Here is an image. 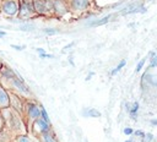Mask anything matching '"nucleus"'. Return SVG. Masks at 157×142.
Returning a JSON list of instances; mask_svg holds the SVG:
<instances>
[{
	"mask_svg": "<svg viewBox=\"0 0 157 142\" xmlns=\"http://www.w3.org/2000/svg\"><path fill=\"white\" fill-rule=\"evenodd\" d=\"M0 12L7 17L17 16L18 0H0Z\"/></svg>",
	"mask_w": 157,
	"mask_h": 142,
	"instance_id": "423d86ee",
	"label": "nucleus"
},
{
	"mask_svg": "<svg viewBox=\"0 0 157 142\" xmlns=\"http://www.w3.org/2000/svg\"><path fill=\"white\" fill-rule=\"evenodd\" d=\"M125 65H126V60H121V61H120V62H119V64H118V65H117V66L110 71V76H114L115 73H118V72H119V71H120Z\"/></svg>",
	"mask_w": 157,
	"mask_h": 142,
	"instance_id": "4468645a",
	"label": "nucleus"
},
{
	"mask_svg": "<svg viewBox=\"0 0 157 142\" xmlns=\"http://www.w3.org/2000/svg\"><path fill=\"white\" fill-rule=\"evenodd\" d=\"M49 130H52V124L47 122L42 118H38L37 120L33 121L29 131L33 133V136H38V135H40V133H43L45 131H49Z\"/></svg>",
	"mask_w": 157,
	"mask_h": 142,
	"instance_id": "0eeeda50",
	"label": "nucleus"
},
{
	"mask_svg": "<svg viewBox=\"0 0 157 142\" xmlns=\"http://www.w3.org/2000/svg\"><path fill=\"white\" fill-rule=\"evenodd\" d=\"M74 45H75V42H71L70 44H67V45H65V47L63 48V51L66 50V49H69V48H71V47H74Z\"/></svg>",
	"mask_w": 157,
	"mask_h": 142,
	"instance_id": "cd10ccee",
	"label": "nucleus"
},
{
	"mask_svg": "<svg viewBox=\"0 0 157 142\" xmlns=\"http://www.w3.org/2000/svg\"><path fill=\"white\" fill-rule=\"evenodd\" d=\"M39 58H42V59H44V58L52 59V58H54V55H52V54H47V53H43V54H39Z\"/></svg>",
	"mask_w": 157,
	"mask_h": 142,
	"instance_id": "b1692460",
	"label": "nucleus"
},
{
	"mask_svg": "<svg viewBox=\"0 0 157 142\" xmlns=\"http://www.w3.org/2000/svg\"><path fill=\"white\" fill-rule=\"evenodd\" d=\"M125 142H132V140H126Z\"/></svg>",
	"mask_w": 157,
	"mask_h": 142,
	"instance_id": "72a5a7b5",
	"label": "nucleus"
},
{
	"mask_svg": "<svg viewBox=\"0 0 157 142\" xmlns=\"http://www.w3.org/2000/svg\"><path fill=\"white\" fill-rule=\"evenodd\" d=\"M52 7H53V16L63 17L66 13H70L69 6H67V0H53Z\"/></svg>",
	"mask_w": 157,
	"mask_h": 142,
	"instance_id": "6e6552de",
	"label": "nucleus"
},
{
	"mask_svg": "<svg viewBox=\"0 0 157 142\" xmlns=\"http://www.w3.org/2000/svg\"><path fill=\"white\" fill-rule=\"evenodd\" d=\"M36 51H38L39 54H43V53H45V50H44L43 48H36Z\"/></svg>",
	"mask_w": 157,
	"mask_h": 142,
	"instance_id": "c85d7f7f",
	"label": "nucleus"
},
{
	"mask_svg": "<svg viewBox=\"0 0 157 142\" xmlns=\"http://www.w3.org/2000/svg\"><path fill=\"white\" fill-rule=\"evenodd\" d=\"M6 37V32L5 31H0V38H4Z\"/></svg>",
	"mask_w": 157,
	"mask_h": 142,
	"instance_id": "c756f323",
	"label": "nucleus"
},
{
	"mask_svg": "<svg viewBox=\"0 0 157 142\" xmlns=\"http://www.w3.org/2000/svg\"><path fill=\"white\" fill-rule=\"evenodd\" d=\"M20 29L25 31V32H29V31L34 29V26H32V24H22V26H20Z\"/></svg>",
	"mask_w": 157,
	"mask_h": 142,
	"instance_id": "aec40b11",
	"label": "nucleus"
},
{
	"mask_svg": "<svg viewBox=\"0 0 157 142\" xmlns=\"http://www.w3.org/2000/svg\"><path fill=\"white\" fill-rule=\"evenodd\" d=\"M43 32H44L45 34H48V36H54V34L58 33V29H56V28H52V27H47V28L43 29Z\"/></svg>",
	"mask_w": 157,
	"mask_h": 142,
	"instance_id": "a211bd4d",
	"label": "nucleus"
},
{
	"mask_svg": "<svg viewBox=\"0 0 157 142\" xmlns=\"http://www.w3.org/2000/svg\"><path fill=\"white\" fill-rule=\"evenodd\" d=\"M39 108H40V118H42L43 120H45L47 122H49V124H50V118H49V115H48L47 110L44 109V106L39 104Z\"/></svg>",
	"mask_w": 157,
	"mask_h": 142,
	"instance_id": "dca6fc26",
	"label": "nucleus"
},
{
	"mask_svg": "<svg viewBox=\"0 0 157 142\" xmlns=\"http://www.w3.org/2000/svg\"><path fill=\"white\" fill-rule=\"evenodd\" d=\"M139 108H140L139 103H137V102H134V103H132V106L129 109L130 116H131L134 120H136V118H137V111H139Z\"/></svg>",
	"mask_w": 157,
	"mask_h": 142,
	"instance_id": "ddd939ff",
	"label": "nucleus"
},
{
	"mask_svg": "<svg viewBox=\"0 0 157 142\" xmlns=\"http://www.w3.org/2000/svg\"><path fill=\"white\" fill-rule=\"evenodd\" d=\"M4 126H5V121H4V118H2V115L0 113V130H2Z\"/></svg>",
	"mask_w": 157,
	"mask_h": 142,
	"instance_id": "bb28decb",
	"label": "nucleus"
},
{
	"mask_svg": "<svg viewBox=\"0 0 157 142\" xmlns=\"http://www.w3.org/2000/svg\"><path fill=\"white\" fill-rule=\"evenodd\" d=\"M92 5V0H67L69 12L74 16H82L88 12Z\"/></svg>",
	"mask_w": 157,
	"mask_h": 142,
	"instance_id": "7ed1b4c3",
	"label": "nucleus"
},
{
	"mask_svg": "<svg viewBox=\"0 0 157 142\" xmlns=\"http://www.w3.org/2000/svg\"><path fill=\"white\" fill-rule=\"evenodd\" d=\"M17 16L21 20H31L37 17V13L33 7L32 0H18V13Z\"/></svg>",
	"mask_w": 157,
	"mask_h": 142,
	"instance_id": "20e7f679",
	"label": "nucleus"
},
{
	"mask_svg": "<svg viewBox=\"0 0 157 142\" xmlns=\"http://www.w3.org/2000/svg\"><path fill=\"white\" fill-rule=\"evenodd\" d=\"M151 125L152 126H157V120H151Z\"/></svg>",
	"mask_w": 157,
	"mask_h": 142,
	"instance_id": "7c9ffc66",
	"label": "nucleus"
},
{
	"mask_svg": "<svg viewBox=\"0 0 157 142\" xmlns=\"http://www.w3.org/2000/svg\"><path fill=\"white\" fill-rule=\"evenodd\" d=\"M152 138H153V135L151 132H148V133H145V136L142 137V141L144 142H151Z\"/></svg>",
	"mask_w": 157,
	"mask_h": 142,
	"instance_id": "4be33fe9",
	"label": "nucleus"
},
{
	"mask_svg": "<svg viewBox=\"0 0 157 142\" xmlns=\"http://www.w3.org/2000/svg\"><path fill=\"white\" fill-rule=\"evenodd\" d=\"M21 116L25 121V125L27 127V131L31 130V126L34 120L40 118V108L39 104L34 102V99H25L23 105H22V111Z\"/></svg>",
	"mask_w": 157,
	"mask_h": 142,
	"instance_id": "f03ea898",
	"label": "nucleus"
},
{
	"mask_svg": "<svg viewBox=\"0 0 157 142\" xmlns=\"http://www.w3.org/2000/svg\"><path fill=\"white\" fill-rule=\"evenodd\" d=\"M93 75H94V73H93V72H90V75H88V76H87V77H86V80H87V81H88V80H90V78H91V77H92V76H93Z\"/></svg>",
	"mask_w": 157,
	"mask_h": 142,
	"instance_id": "2f4dec72",
	"label": "nucleus"
},
{
	"mask_svg": "<svg viewBox=\"0 0 157 142\" xmlns=\"http://www.w3.org/2000/svg\"><path fill=\"white\" fill-rule=\"evenodd\" d=\"M0 142H16V135L4 126V129L0 130Z\"/></svg>",
	"mask_w": 157,
	"mask_h": 142,
	"instance_id": "1a4fd4ad",
	"label": "nucleus"
},
{
	"mask_svg": "<svg viewBox=\"0 0 157 142\" xmlns=\"http://www.w3.org/2000/svg\"><path fill=\"white\" fill-rule=\"evenodd\" d=\"M52 1L53 0H32L37 16H43V17L53 16Z\"/></svg>",
	"mask_w": 157,
	"mask_h": 142,
	"instance_id": "39448f33",
	"label": "nucleus"
},
{
	"mask_svg": "<svg viewBox=\"0 0 157 142\" xmlns=\"http://www.w3.org/2000/svg\"><path fill=\"white\" fill-rule=\"evenodd\" d=\"M37 138L38 142H58L56 138H55V135L53 132V130H49V131H45L38 136H34Z\"/></svg>",
	"mask_w": 157,
	"mask_h": 142,
	"instance_id": "9b49d317",
	"label": "nucleus"
},
{
	"mask_svg": "<svg viewBox=\"0 0 157 142\" xmlns=\"http://www.w3.org/2000/svg\"><path fill=\"white\" fill-rule=\"evenodd\" d=\"M110 17H112V15L109 13V15L104 16L103 18H99V20H96V21H92V22H90V23H88V27H97V26L105 24V23H108V21L110 20Z\"/></svg>",
	"mask_w": 157,
	"mask_h": 142,
	"instance_id": "f8f14e48",
	"label": "nucleus"
},
{
	"mask_svg": "<svg viewBox=\"0 0 157 142\" xmlns=\"http://www.w3.org/2000/svg\"><path fill=\"white\" fill-rule=\"evenodd\" d=\"M11 48H12V49H16V50H18V51H21V50H23L26 47H25V45H16V44H11Z\"/></svg>",
	"mask_w": 157,
	"mask_h": 142,
	"instance_id": "5701e85b",
	"label": "nucleus"
},
{
	"mask_svg": "<svg viewBox=\"0 0 157 142\" xmlns=\"http://www.w3.org/2000/svg\"><path fill=\"white\" fill-rule=\"evenodd\" d=\"M145 61H146V58H144L142 60H140L139 62H137V65H136V69H135V71L136 72H140V70L144 67V65H145Z\"/></svg>",
	"mask_w": 157,
	"mask_h": 142,
	"instance_id": "412c9836",
	"label": "nucleus"
},
{
	"mask_svg": "<svg viewBox=\"0 0 157 142\" xmlns=\"http://www.w3.org/2000/svg\"><path fill=\"white\" fill-rule=\"evenodd\" d=\"M124 133H125V135H132V133H134V130H132L131 127H125V129H124Z\"/></svg>",
	"mask_w": 157,
	"mask_h": 142,
	"instance_id": "393cba45",
	"label": "nucleus"
},
{
	"mask_svg": "<svg viewBox=\"0 0 157 142\" xmlns=\"http://www.w3.org/2000/svg\"><path fill=\"white\" fill-rule=\"evenodd\" d=\"M0 113L4 118L5 127L11 130L16 136L27 132V127L25 125V121H23L21 114L17 110H15L11 106H7V108H4V109H0Z\"/></svg>",
	"mask_w": 157,
	"mask_h": 142,
	"instance_id": "f257e3e1",
	"label": "nucleus"
},
{
	"mask_svg": "<svg viewBox=\"0 0 157 142\" xmlns=\"http://www.w3.org/2000/svg\"><path fill=\"white\" fill-rule=\"evenodd\" d=\"M148 1H152V0H148Z\"/></svg>",
	"mask_w": 157,
	"mask_h": 142,
	"instance_id": "f704fd0d",
	"label": "nucleus"
},
{
	"mask_svg": "<svg viewBox=\"0 0 157 142\" xmlns=\"http://www.w3.org/2000/svg\"><path fill=\"white\" fill-rule=\"evenodd\" d=\"M16 142H33L26 133H22V135H17L16 136Z\"/></svg>",
	"mask_w": 157,
	"mask_h": 142,
	"instance_id": "f3484780",
	"label": "nucleus"
},
{
	"mask_svg": "<svg viewBox=\"0 0 157 142\" xmlns=\"http://www.w3.org/2000/svg\"><path fill=\"white\" fill-rule=\"evenodd\" d=\"M86 115H87V116H93V118H99V116H101V113H99L97 109H90Z\"/></svg>",
	"mask_w": 157,
	"mask_h": 142,
	"instance_id": "6ab92c4d",
	"label": "nucleus"
},
{
	"mask_svg": "<svg viewBox=\"0 0 157 142\" xmlns=\"http://www.w3.org/2000/svg\"><path fill=\"white\" fill-rule=\"evenodd\" d=\"M150 66L157 67V54L156 51H150Z\"/></svg>",
	"mask_w": 157,
	"mask_h": 142,
	"instance_id": "2eb2a0df",
	"label": "nucleus"
},
{
	"mask_svg": "<svg viewBox=\"0 0 157 142\" xmlns=\"http://www.w3.org/2000/svg\"><path fill=\"white\" fill-rule=\"evenodd\" d=\"M69 61H70V64H71V65H74V62H72V58H71V56L69 58Z\"/></svg>",
	"mask_w": 157,
	"mask_h": 142,
	"instance_id": "473e14b6",
	"label": "nucleus"
},
{
	"mask_svg": "<svg viewBox=\"0 0 157 142\" xmlns=\"http://www.w3.org/2000/svg\"><path fill=\"white\" fill-rule=\"evenodd\" d=\"M134 135H135V136H139V137L142 138V137L145 136V132H142L141 130H136V131H134Z\"/></svg>",
	"mask_w": 157,
	"mask_h": 142,
	"instance_id": "a878e982",
	"label": "nucleus"
},
{
	"mask_svg": "<svg viewBox=\"0 0 157 142\" xmlns=\"http://www.w3.org/2000/svg\"><path fill=\"white\" fill-rule=\"evenodd\" d=\"M10 106V97H9V92L6 88H4L0 84V109L7 108Z\"/></svg>",
	"mask_w": 157,
	"mask_h": 142,
	"instance_id": "9d476101",
	"label": "nucleus"
}]
</instances>
